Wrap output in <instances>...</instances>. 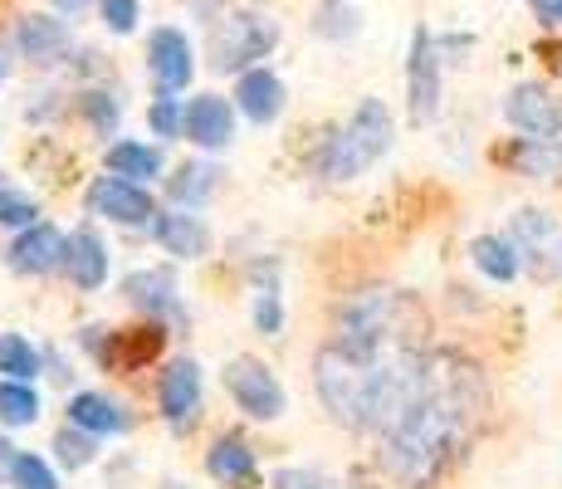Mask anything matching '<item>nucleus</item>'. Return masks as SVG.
Returning a JSON list of instances; mask_svg holds the SVG:
<instances>
[{
  "mask_svg": "<svg viewBox=\"0 0 562 489\" xmlns=\"http://www.w3.org/2000/svg\"><path fill=\"white\" fill-rule=\"evenodd\" d=\"M255 329H259V333H269V338H274V333L284 329V303H279V289H274V285L255 293Z\"/></svg>",
  "mask_w": 562,
  "mask_h": 489,
  "instance_id": "obj_31",
  "label": "nucleus"
},
{
  "mask_svg": "<svg viewBox=\"0 0 562 489\" xmlns=\"http://www.w3.org/2000/svg\"><path fill=\"white\" fill-rule=\"evenodd\" d=\"M528 10H533L543 25H562V0H528Z\"/></svg>",
  "mask_w": 562,
  "mask_h": 489,
  "instance_id": "obj_35",
  "label": "nucleus"
},
{
  "mask_svg": "<svg viewBox=\"0 0 562 489\" xmlns=\"http://www.w3.org/2000/svg\"><path fill=\"white\" fill-rule=\"evenodd\" d=\"M40 421V391L30 382L5 377L0 382V426H35Z\"/></svg>",
  "mask_w": 562,
  "mask_h": 489,
  "instance_id": "obj_25",
  "label": "nucleus"
},
{
  "mask_svg": "<svg viewBox=\"0 0 562 489\" xmlns=\"http://www.w3.org/2000/svg\"><path fill=\"white\" fill-rule=\"evenodd\" d=\"M406 93H411V123H430L440 113V49L430 30L411 35V64H406Z\"/></svg>",
  "mask_w": 562,
  "mask_h": 489,
  "instance_id": "obj_7",
  "label": "nucleus"
},
{
  "mask_svg": "<svg viewBox=\"0 0 562 489\" xmlns=\"http://www.w3.org/2000/svg\"><path fill=\"white\" fill-rule=\"evenodd\" d=\"M147 74H153V84L161 93H181L191 84V74H196L191 40L181 35V30H171V25L153 30V40H147Z\"/></svg>",
  "mask_w": 562,
  "mask_h": 489,
  "instance_id": "obj_9",
  "label": "nucleus"
},
{
  "mask_svg": "<svg viewBox=\"0 0 562 489\" xmlns=\"http://www.w3.org/2000/svg\"><path fill=\"white\" fill-rule=\"evenodd\" d=\"M108 171H117L127 181H153L161 171V152L147 143H113L108 147Z\"/></svg>",
  "mask_w": 562,
  "mask_h": 489,
  "instance_id": "obj_23",
  "label": "nucleus"
},
{
  "mask_svg": "<svg viewBox=\"0 0 562 489\" xmlns=\"http://www.w3.org/2000/svg\"><path fill=\"white\" fill-rule=\"evenodd\" d=\"M181 137L196 147H231L235 137V108L225 103L221 93H196L187 108H181Z\"/></svg>",
  "mask_w": 562,
  "mask_h": 489,
  "instance_id": "obj_11",
  "label": "nucleus"
},
{
  "mask_svg": "<svg viewBox=\"0 0 562 489\" xmlns=\"http://www.w3.org/2000/svg\"><path fill=\"white\" fill-rule=\"evenodd\" d=\"M392 137H396V123H392V113H386V103L382 98H362L352 123L338 127V133L318 147L313 171H318L323 181H352L392 152Z\"/></svg>",
  "mask_w": 562,
  "mask_h": 489,
  "instance_id": "obj_2",
  "label": "nucleus"
},
{
  "mask_svg": "<svg viewBox=\"0 0 562 489\" xmlns=\"http://www.w3.org/2000/svg\"><path fill=\"white\" fill-rule=\"evenodd\" d=\"M211 191H215V167L211 162H187V167H177V177L167 181V196L177 205H187V211H196Z\"/></svg>",
  "mask_w": 562,
  "mask_h": 489,
  "instance_id": "obj_24",
  "label": "nucleus"
},
{
  "mask_svg": "<svg viewBox=\"0 0 562 489\" xmlns=\"http://www.w3.org/2000/svg\"><path fill=\"white\" fill-rule=\"evenodd\" d=\"M35 215H40L35 196L0 187V225H20V231H25V225H35Z\"/></svg>",
  "mask_w": 562,
  "mask_h": 489,
  "instance_id": "obj_29",
  "label": "nucleus"
},
{
  "mask_svg": "<svg viewBox=\"0 0 562 489\" xmlns=\"http://www.w3.org/2000/svg\"><path fill=\"white\" fill-rule=\"evenodd\" d=\"M0 373L15 377V382H35V373H40L35 343L20 338V333H0Z\"/></svg>",
  "mask_w": 562,
  "mask_h": 489,
  "instance_id": "obj_26",
  "label": "nucleus"
},
{
  "mask_svg": "<svg viewBox=\"0 0 562 489\" xmlns=\"http://www.w3.org/2000/svg\"><path fill=\"white\" fill-rule=\"evenodd\" d=\"M279 45V25L259 10H231L211 35V64L221 74H245L250 64L269 59Z\"/></svg>",
  "mask_w": 562,
  "mask_h": 489,
  "instance_id": "obj_3",
  "label": "nucleus"
},
{
  "mask_svg": "<svg viewBox=\"0 0 562 489\" xmlns=\"http://www.w3.org/2000/svg\"><path fill=\"white\" fill-rule=\"evenodd\" d=\"M89 211L93 215H108L117 225H153L157 221V201L143 181H127V177H99L89 187Z\"/></svg>",
  "mask_w": 562,
  "mask_h": 489,
  "instance_id": "obj_6",
  "label": "nucleus"
},
{
  "mask_svg": "<svg viewBox=\"0 0 562 489\" xmlns=\"http://www.w3.org/2000/svg\"><path fill=\"white\" fill-rule=\"evenodd\" d=\"M99 10L113 35H133L137 30V0H99Z\"/></svg>",
  "mask_w": 562,
  "mask_h": 489,
  "instance_id": "obj_32",
  "label": "nucleus"
},
{
  "mask_svg": "<svg viewBox=\"0 0 562 489\" xmlns=\"http://www.w3.org/2000/svg\"><path fill=\"white\" fill-rule=\"evenodd\" d=\"M123 293L147 319H181V313H187L177 299V275H171V269H133V275L123 279Z\"/></svg>",
  "mask_w": 562,
  "mask_h": 489,
  "instance_id": "obj_13",
  "label": "nucleus"
},
{
  "mask_svg": "<svg viewBox=\"0 0 562 489\" xmlns=\"http://www.w3.org/2000/svg\"><path fill=\"white\" fill-rule=\"evenodd\" d=\"M54 5H59V10H64V15H79V10H83V5H89V0H54Z\"/></svg>",
  "mask_w": 562,
  "mask_h": 489,
  "instance_id": "obj_37",
  "label": "nucleus"
},
{
  "mask_svg": "<svg viewBox=\"0 0 562 489\" xmlns=\"http://www.w3.org/2000/svg\"><path fill=\"white\" fill-rule=\"evenodd\" d=\"M157 407L167 416V426H177V431H191L201 421V367L191 357H181V363H171L161 373Z\"/></svg>",
  "mask_w": 562,
  "mask_h": 489,
  "instance_id": "obj_10",
  "label": "nucleus"
},
{
  "mask_svg": "<svg viewBox=\"0 0 562 489\" xmlns=\"http://www.w3.org/2000/svg\"><path fill=\"white\" fill-rule=\"evenodd\" d=\"M64 269H69V285L93 293L108 285V245L99 231H89V225H79V231L69 235V255H64Z\"/></svg>",
  "mask_w": 562,
  "mask_h": 489,
  "instance_id": "obj_15",
  "label": "nucleus"
},
{
  "mask_svg": "<svg viewBox=\"0 0 562 489\" xmlns=\"http://www.w3.org/2000/svg\"><path fill=\"white\" fill-rule=\"evenodd\" d=\"M69 421L93 431V436H123L127 431V411L117 407V401H108L103 391H79V397H69Z\"/></svg>",
  "mask_w": 562,
  "mask_h": 489,
  "instance_id": "obj_20",
  "label": "nucleus"
},
{
  "mask_svg": "<svg viewBox=\"0 0 562 489\" xmlns=\"http://www.w3.org/2000/svg\"><path fill=\"white\" fill-rule=\"evenodd\" d=\"M221 382H225V391H231L235 407H240L245 416H255V421H279L284 416V407H289L279 377L269 373L259 357H231L225 373H221Z\"/></svg>",
  "mask_w": 562,
  "mask_h": 489,
  "instance_id": "obj_4",
  "label": "nucleus"
},
{
  "mask_svg": "<svg viewBox=\"0 0 562 489\" xmlns=\"http://www.w3.org/2000/svg\"><path fill=\"white\" fill-rule=\"evenodd\" d=\"M484 411L480 367L460 353H426L402 411L382 426V465L396 485L426 489L450 470Z\"/></svg>",
  "mask_w": 562,
  "mask_h": 489,
  "instance_id": "obj_1",
  "label": "nucleus"
},
{
  "mask_svg": "<svg viewBox=\"0 0 562 489\" xmlns=\"http://www.w3.org/2000/svg\"><path fill=\"white\" fill-rule=\"evenodd\" d=\"M274 489H328V480H323V475H313V470H279Z\"/></svg>",
  "mask_w": 562,
  "mask_h": 489,
  "instance_id": "obj_34",
  "label": "nucleus"
},
{
  "mask_svg": "<svg viewBox=\"0 0 562 489\" xmlns=\"http://www.w3.org/2000/svg\"><path fill=\"white\" fill-rule=\"evenodd\" d=\"M15 45L30 64H54L64 49H69V25L54 15H20L15 25Z\"/></svg>",
  "mask_w": 562,
  "mask_h": 489,
  "instance_id": "obj_18",
  "label": "nucleus"
},
{
  "mask_svg": "<svg viewBox=\"0 0 562 489\" xmlns=\"http://www.w3.org/2000/svg\"><path fill=\"white\" fill-rule=\"evenodd\" d=\"M509 167L533 181H562V143L558 137H518L509 147Z\"/></svg>",
  "mask_w": 562,
  "mask_h": 489,
  "instance_id": "obj_21",
  "label": "nucleus"
},
{
  "mask_svg": "<svg viewBox=\"0 0 562 489\" xmlns=\"http://www.w3.org/2000/svg\"><path fill=\"white\" fill-rule=\"evenodd\" d=\"M54 451H59V465H64V470H83V465H93V455H99V436L69 421V426L54 436Z\"/></svg>",
  "mask_w": 562,
  "mask_h": 489,
  "instance_id": "obj_27",
  "label": "nucleus"
},
{
  "mask_svg": "<svg viewBox=\"0 0 562 489\" xmlns=\"http://www.w3.org/2000/svg\"><path fill=\"white\" fill-rule=\"evenodd\" d=\"M64 255H69V241L54 225L35 221L10 245V269H20V275H54V269H64Z\"/></svg>",
  "mask_w": 562,
  "mask_h": 489,
  "instance_id": "obj_12",
  "label": "nucleus"
},
{
  "mask_svg": "<svg viewBox=\"0 0 562 489\" xmlns=\"http://www.w3.org/2000/svg\"><path fill=\"white\" fill-rule=\"evenodd\" d=\"M79 108H83V118H89V123L99 127L103 137L113 133V127H117V118H123V113H117V103H113V93H99V89H93V93H83V98H79Z\"/></svg>",
  "mask_w": 562,
  "mask_h": 489,
  "instance_id": "obj_30",
  "label": "nucleus"
},
{
  "mask_svg": "<svg viewBox=\"0 0 562 489\" xmlns=\"http://www.w3.org/2000/svg\"><path fill=\"white\" fill-rule=\"evenodd\" d=\"M504 118L528 137H562V98L548 84H518L504 98Z\"/></svg>",
  "mask_w": 562,
  "mask_h": 489,
  "instance_id": "obj_8",
  "label": "nucleus"
},
{
  "mask_svg": "<svg viewBox=\"0 0 562 489\" xmlns=\"http://www.w3.org/2000/svg\"><path fill=\"white\" fill-rule=\"evenodd\" d=\"M205 470H211V480H221V485H255L259 465H255V451L240 436H221L211 451H205Z\"/></svg>",
  "mask_w": 562,
  "mask_h": 489,
  "instance_id": "obj_19",
  "label": "nucleus"
},
{
  "mask_svg": "<svg viewBox=\"0 0 562 489\" xmlns=\"http://www.w3.org/2000/svg\"><path fill=\"white\" fill-rule=\"evenodd\" d=\"M5 69H10V64H5V49H0V79H5Z\"/></svg>",
  "mask_w": 562,
  "mask_h": 489,
  "instance_id": "obj_38",
  "label": "nucleus"
},
{
  "mask_svg": "<svg viewBox=\"0 0 562 489\" xmlns=\"http://www.w3.org/2000/svg\"><path fill=\"white\" fill-rule=\"evenodd\" d=\"M509 241L518 259L533 269V279H543V285L562 279V225L548 211H518L509 221Z\"/></svg>",
  "mask_w": 562,
  "mask_h": 489,
  "instance_id": "obj_5",
  "label": "nucleus"
},
{
  "mask_svg": "<svg viewBox=\"0 0 562 489\" xmlns=\"http://www.w3.org/2000/svg\"><path fill=\"white\" fill-rule=\"evenodd\" d=\"M161 343H167V329L153 319L143 323V329H127V333H113V343L103 347V367H117V373H133V367L153 363V357L161 353Z\"/></svg>",
  "mask_w": 562,
  "mask_h": 489,
  "instance_id": "obj_17",
  "label": "nucleus"
},
{
  "mask_svg": "<svg viewBox=\"0 0 562 489\" xmlns=\"http://www.w3.org/2000/svg\"><path fill=\"white\" fill-rule=\"evenodd\" d=\"M235 103H240V113L250 118V123H274L279 113H284V84H279L274 69H245L240 74V89H235Z\"/></svg>",
  "mask_w": 562,
  "mask_h": 489,
  "instance_id": "obj_16",
  "label": "nucleus"
},
{
  "mask_svg": "<svg viewBox=\"0 0 562 489\" xmlns=\"http://www.w3.org/2000/svg\"><path fill=\"white\" fill-rule=\"evenodd\" d=\"M153 241L167 249V255H177V259H201L205 249H211V225H205L201 215H191L187 205H177V211H167V215L157 211Z\"/></svg>",
  "mask_w": 562,
  "mask_h": 489,
  "instance_id": "obj_14",
  "label": "nucleus"
},
{
  "mask_svg": "<svg viewBox=\"0 0 562 489\" xmlns=\"http://www.w3.org/2000/svg\"><path fill=\"white\" fill-rule=\"evenodd\" d=\"M10 485L15 489H59V480H54V470L40 455H30V451H20L15 455V470H10Z\"/></svg>",
  "mask_w": 562,
  "mask_h": 489,
  "instance_id": "obj_28",
  "label": "nucleus"
},
{
  "mask_svg": "<svg viewBox=\"0 0 562 489\" xmlns=\"http://www.w3.org/2000/svg\"><path fill=\"white\" fill-rule=\"evenodd\" d=\"M15 455H20L15 445H10L5 436H0V480H10V470H15Z\"/></svg>",
  "mask_w": 562,
  "mask_h": 489,
  "instance_id": "obj_36",
  "label": "nucleus"
},
{
  "mask_svg": "<svg viewBox=\"0 0 562 489\" xmlns=\"http://www.w3.org/2000/svg\"><path fill=\"white\" fill-rule=\"evenodd\" d=\"M470 259H474V265H480L490 279H499V285H509V279L518 275V265H524L509 235H480V241L470 245Z\"/></svg>",
  "mask_w": 562,
  "mask_h": 489,
  "instance_id": "obj_22",
  "label": "nucleus"
},
{
  "mask_svg": "<svg viewBox=\"0 0 562 489\" xmlns=\"http://www.w3.org/2000/svg\"><path fill=\"white\" fill-rule=\"evenodd\" d=\"M147 123H153L157 137H177L181 133V103L171 93H161L153 103V113H147Z\"/></svg>",
  "mask_w": 562,
  "mask_h": 489,
  "instance_id": "obj_33",
  "label": "nucleus"
}]
</instances>
